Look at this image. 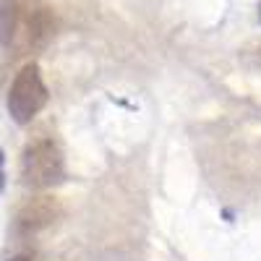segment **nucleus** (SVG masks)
<instances>
[{
  "label": "nucleus",
  "instance_id": "1",
  "mask_svg": "<svg viewBox=\"0 0 261 261\" xmlns=\"http://www.w3.org/2000/svg\"><path fill=\"white\" fill-rule=\"evenodd\" d=\"M18 172H21L24 186H29L34 191H47V188L63 183V178H65V160H63L60 146L53 139H47V136L32 139L24 146V151H21Z\"/></svg>",
  "mask_w": 261,
  "mask_h": 261
},
{
  "label": "nucleus",
  "instance_id": "2",
  "mask_svg": "<svg viewBox=\"0 0 261 261\" xmlns=\"http://www.w3.org/2000/svg\"><path fill=\"white\" fill-rule=\"evenodd\" d=\"M47 99H50L47 84L42 79L39 65L37 63L21 65L8 86V97H6V107H8V115L13 118V123L18 125L32 123L42 113V107L47 105Z\"/></svg>",
  "mask_w": 261,
  "mask_h": 261
},
{
  "label": "nucleus",
  "instance_id": "3",
  "mask_svg": "<svg viewBox=\"0 0 261 261\" xmlns=\"http://www.w3.org/2000/svg\"><path fill=\"white\" fill-rule=\"evenodd\" d=\"M58 217H60V201L55 196L39 193L21 204V209L16 212V227L21 235H37L47 230Z\"/></svg>",
  "mask_w": 261,
  "mask_h": 261
},
{
  "label": "nucleus",
  "instance_id": "4",
  "mask_svg": "<svg viewBox=\"0 0 261 261\" xmlns=\"http://www.w3.org/2000/svg\"><path fill=\"white\" fill-rule=\"evenodd\" d=\"M55 37V13L50 8H34L24 18V42L29 50H42Z\"/></svg>",
  "mask_w": 261,
  "mask_h": 261
},
{
  "label": "nucleus",
  "instance_id": "5",
  "mask_svg": "<svg viewBox=\"0 0 261 261\" xmlns=\"http://www.w3.org/2000/svg\"><path fill=\"white\" fill-rule=\"evenodd\" d=\"M8 261H32V256H16V258H8Z\"/></svg>",
  "mask_w": 261,
  "mask_h": 261
},
{
  "label": "nucleus",
  "instance_id": "6",
  "mask_svg": "<svg viewBox=\"0 0 261 261\" xmlns=\"http://www.w3.org/2000/svg\"><path fill=\"white\" fill-rule=\"evenodd\" d=\"M258 18H261V3H258Z\"/></svg>",
  "mask_w": 261,
  "mask_h": 261
}]
</instances>
